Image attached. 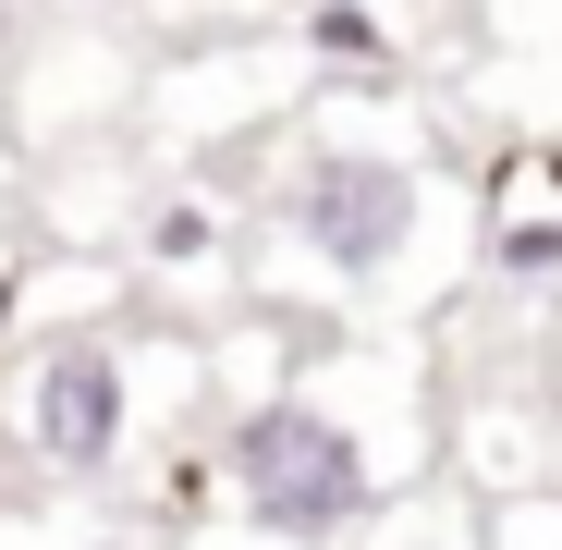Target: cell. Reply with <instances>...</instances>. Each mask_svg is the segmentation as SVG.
I'll list each match as a JSON object with an SVG mask.
<instances>
[{"instance_id": "1", "label": "cell", "mask_w": 562, "mask_h": 550, "mask_svg": "<svg viewBox=\"0 0 562 550\" xmlns=\"http://www.w3.org/2000/svg\"><path fill=\"white\" fill-rule=\"evenodd\" d=\"M233 490L269 538H342L367 526V502H380V478H367V440L318 404H257L233 428Z\"/></svg>"}, {"instance_id": "2", "label": "cell", "mask_w": 562, "mask_h": 550, "mask_svg": "<svg viewBox=\"0 0 562 550\" xmlns=\"http://www.w3.org/2000/svg\"><path fill=\"white\" fill-rule=\"evenodd\" d=\"M281 209H294V233H306L330 269H355V282H367V269H392V257L416 245V171H404V159L330 147V159L294 171V197H281Z\"/></svg>"}, {"instance_id": "5", "label": "cell", "mask_w": 562, "mask_h": 550, "mask_svg": "<svg viewBox=\"0 0 562 550\" xmlns=\"http://www.w3.org/2000/svg\"><path fill=\"white\" fill-rule=\"evenodd\" d=\"M502 257H514V269H562V221H526V233H502Z\"/></svg>"}, {"instance_id": "4", "label": "cell", "mask_w": 562, "mask_h": 550, "mask_svg": "<svg viewBox=\"0 0 562 550\" xmlns=\"http://www.w3.org/2000/svg\"><path fill=\"white\" fill-rule=\"evenodd\" d=\"M306 37H318L330 61H380V13H367V0H318V13H306Z\"/></svg>"}, {"instance_id": "3", "label": "cell", "mask_w": 562, "mask_h": 550, "mask_svg": "<svg viewBox=\"0 0 562 550\" xmlns=\"http://www.w3.org/2000/svg\"><path fill=\"white\" fill-rule=\"evenodd\" d=\"M135 428V392H123V355L111 343H49L37 392H25V440L49 452L61 478H99Z\"/></svg>"}]
</instances>
